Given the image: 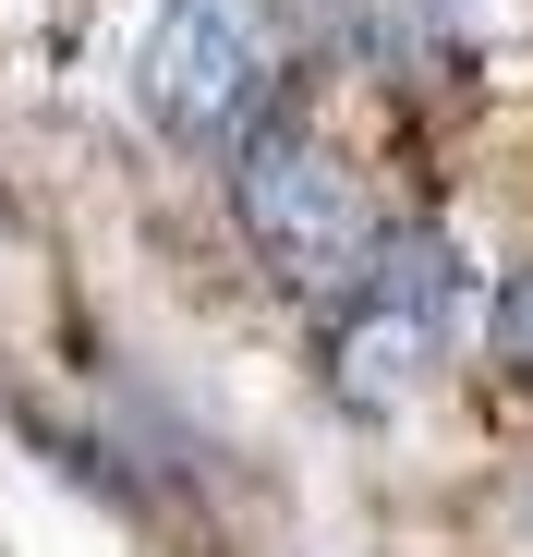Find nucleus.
I'll return each mask as SVG.
<instances>
[{
    "label": "nucleus",
    "instance_id": "nucleus-2",
    "mask_svg": "<svg viewBox=\"0 0 533 557\" xmlns=\"http://www.w3.org/2000/svg\"><path fill=\"white\" fill-rule=\"evenodd\" d=\"M461 304H473V278H461L449 231H376L364 278L339 292V327H327V388L351 412H400L436 363H449Z\"/></svg>",
    "mask_w": 533,
    "mask_h": 557
},
{
    "label": "nucleus",
    "instance_id": "nucleus-4",
    "mask_svg": "<svg viewBox=\"0 0 533 557\" xmlns=\"http://www.w3.org/2000/svg\"><path fill=\"white\" fill-rule=\"evenodd\" d=\"M497 376L533 388V267H509V292H497Z\"/></svg>",
    "mask_w": 533,
    "mask_h": 557
},
{
    "label": "nucleus",
    "instance_id": "nucleus-1",
    "mask_svg": "<svg viewBox=\"0 0 533 557\" xmlns=\"http://www.w3.org/2000/svg\"><path fill=\"white\" fill-rule=\"evenodd\" d=\"M231 219L266 255V278H280V292H315V304H339L351 278H364V255H376L364 182H351V158L303 110H255L231 134Z\"/></svg>",
    "mask_w": 533,
    "mask_h": 557
},
{
    "label": "nucleus",
    "instance_id": "nucleus-3",
    "mask_svg": "<svg viewBox=\"0 0 533 557\" xmlns=\"http://www.w3.org/2000/svg\"><path fill=\"white\" fill-rule=\"evenodd\" d=\"M134 110L170 146H231L255 110H280V13L266 0H158L134 49Z\"/></svg>",
    "mask_w": 533,
    "mask_h": 557
}]
</instances>
